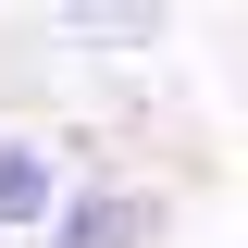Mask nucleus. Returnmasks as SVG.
Returning <instances> with one entry per match:
<instances>
[{
  "instance_id": "1",
  "label": "nucleus",
  "mask_w": 248,
  "mask_h": 248,
  "mask_svg": "<svg viewBox=\"0 0 248 248\" xmlns=\"http://www.w3.org/2000/svg\"><path fill=\"white\" fill-rule=\"evenodd\" d=\"M149 236H161V199H137V186L50 199V248H149Z\"/></svg>"
},
{
  "instance_id": "2",
  "label": "nucleus",
  "mask_w": 248,
  "mask_h": 248,
  "mask_svg": "<svg viewBox=\"0 0 248 248\" xmlns=\"http://www.w3.org/2000/svg\"><path fill=\"white\" fill-rule=\"evenodd\" d=\"M50 149H37V137H0V223H50Z\"/></svg>"
},
{
  "instance_id": "3",
  "label": "nucleus",
  "mask_w": 248,
  "mask_h": 248,
  "mask_svg": "<svg viewBox=\"0 0 248 248\" xmlns=\"http://www.w3.org/2000/svg\"><path fill=\"white\" fill-rule=\"evenodd\" d=\"M87 25H124V37H149V0H75Z\"/></svg>"
}]
</instances>
